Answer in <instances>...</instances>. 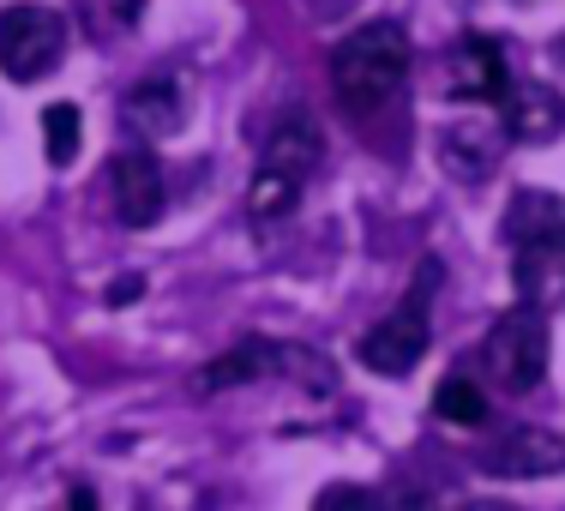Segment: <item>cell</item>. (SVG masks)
Instances as JSON below:
<instances>
[{"instance_id":"1","label":"cell","mask_w":565,"mask_h":511,"mask_svg":"<svg viewBox=\"0 0 565 511\" xmlns=\"http://www.w3.org/2000/svg\"><path fill=\"white\" fill-rule=\"evenodd\" d=\"M403 78H409V36L392 19H373L361 31H349L331 49V91L355 120H373L397 103Z\"/></svg>"},{"instance_id":"9","label":"cell","mask_w":565,"mask_h":511,"mask_svg":"<svg viewBox=\"0 0 565 511\" xmlns=\"http://www.w3.org/2000/svg\"><path fill=\"white\" fill-rule=\"evenodd\" d=\"M446 78H451L446 91H451L457 103H505V91H511L505 55H500V43H493V36H463V43L451 49Z\"/></svg>"},{"instance_id":"20","label":"cell","mask_w":565,"mask_h":511,"mask_svg":"<svg viewBox=\"0 0 565 511\" xmlns=\"http://www.w3.org/2000/svg\"><path fill=\"white\" fill-rule=\"evenodd\" d=\"M554 66H565V36H559V43H554Z\"/></svg>"},{"instance_id":"19","label":"cell","mask_w":565,"mask_h":511,"mask_svg":"<svg viewBox=\"0 0 565 511\" xmlns=\"http://www.w3.org/2000/svg\"><path fill=\"white\" fill-rule=\"evenodd\" d=\"M103 7H109V19H115V24H139L145 0H103Z\"/></svg>"},{"instance_id":"14","label":"cell","mask_w":565,"mask_h":511,"mask_svg":"<svg viewBox=\"0 0 565 511\" xmlns=\"http://www.w3.org/2000/svg\"><path fill=\"white\" fill-rule=\"evenodd\" d=\"M434 415L451 422V427H481L488 422V392L476 385V373H451V380L434 392Z\"/></svg>"},{"instance_id":"16","label":"cell","mask_w":565,"mask_h":511,"mask_svg":"<svg viewBox=\"0 0 565 511\" xmlns=\"http://www.w3.org/2000/svg\"><path fill=\"white\" fill-rule=\"evenodd\" d=\"M313 511H392L373 488H355V481H331L326 493L313 500Z\"/></svg>"},{"instance_id":"10","label":"cell","mask_w":565,"mask_h":511,"mask_svg":"<svg viewBox=\"0 0 565 511\" xmlns=\"http://www.w3.org/2000/svg\"><path fill=\"white\" fill-rule=\"evenodd\" d=\"M120 115H127V127H139L145 139H169V132H181V120H186V85L174 73L139 78V85L120 97Z\"/></svg>"},{"instance_id":"6","label":"cell","mask_w":565,"mask_h":511,"mask_svg":"<svg viewBox=\"0 0 565 511\" xmlns=\"http://www.w3.org/2000/svg\"><path fill=\"white\" fill-rule=\"evenodd\" d=\"M66 55V19L55 7H36V0H19V7H0V73L12 85H36L43 73H55Z\"/></svg>"},{"instance_id":"11","label":"cell","mask_w":565,"mask_h":511,"mask_svg":"<svg viewBox=\"0 0 565 511\" xmlns=\"http://www.w3.org/2000/svg\"><path fill=\"white\" fill-rule=\"evenodd\" d=\"M565 127V97L554 85H535V78H523V85L505 91V132L523 145H547L559 139Z\"/></svg>"},{"instance_id":"21","label":"cell","mask_w":565,"mask_h":511,"mask_svg":"<svg viewBox=\"0 0 565 511\" xmlns=\"http://www.w3.org/2000/svg\"><path fill=\"white\" fill-rule=\"evenodd\" d=\"M469 511H511V505H469Z\"/></svg>"},{"instance_id":"17","label":"cell","mask_w":565,"mask_h":511,"mask_svg":"<svg viewBox=\"0 0 565 511\" xmlns=\"http://www.w3.org/2000/svg\"><path fill=\"white\" fill-rule=\"evenodd\" d=\"M397 511H469V505H457V500H446V493H427V488H403V500H397Z\"/></svg>"},{"instance_id":"15","label":"cell","mask_w":565,"mask_h":511,"mask_svg":"<svg viewBox=\"0 0 565 511\" xmlns=\"http://www.w3.org/2000/svg\"><path fill=\"white\" fill-rule=\"evenodd\" d=\"M43 151L55 169H66L78 157V109L73 103H55V109L43 115Z\"/></svg>"},{"instance_id":"4","label":"cell","mask_w":565,"mask_h":511,"mask_svg":"<svg viewBox=\"0 0 565 511\" xmlns=\"http://www.w3.org/2000/svg\"><path fill=\"white\" fill-rule=\"evenodd\" d=\"M434 289H439V259H427L415 272V284L403 289V301L361 338V349H355L361 368L385 373V380H409L415 361L427 355V338H434Z\"/></svg>"},{"instance_id":"3","label":"cell","mask_w":565,"mask_h":511,"mask_svg":"<svg viewBox=\"0 0 565 511\" xmlns=\"http://www.w3.org/2000/svg\"><path fill=\"white\" fill-rule=\"evenodd\" d=\"M319 151H326V132H319V120L307 109H289L277 120L271 145H265L259 169H253V187H247V211L259 223L282 217V211H295V199H301L307 174L319 169Z\"/></svg>"},{"instance_id":"5","label":"cell","mask_w":565,"mask_h":511,"mask_svg":"<svg viewBox=\"0 0 565 511\" xmlns=\"http://www.w3.org/2000/svg\"><path fill=\"white\" fill-rule=\"evenodd\" d=\"M481 373L500 385L505 397H530L547 380V319L542 307H511L493 319L488 343H481Z\"/></svg>"},{"instance_id":"8","label":"cell","mask_w":565,"mask_h":511,"mask_svg":"<svg viewBox=\"0 0 565 511\" xmlns=\"http://www.w3.org/2000/svg\"><path fill=\"white\" fill-rule=\"evenodd\" d=\"M109 193H115V217L127 228H151L169 205L163 169H157L151 151H120L109 157Z\"/></svg>"},{"instance_id":"12","label":"cell","mask_w":565,"mask_h":511,"mask_svg":"<svg viewBox=\"0 0 565 511\" xmlns=\"http://www.w3.org/2000/svg\"><path fill=\"white\" fill-rule=\"evenodd\" d=\"M505 241H511V253H518V247H542V241H565V199L559 193H535V187L511 193Z\"/></svg>"},{"instance_id":"7","label":"cell","mask_w":565,"mask_h":511,"mask_svg":"<svg viewBox=\"0 0 565 511\" xmlns=\"http://www.w3.org/2000/svg\"><path fill=\"white\" fill-rule=\"evenodd\" d=\"M481 469L500 481H542V476H559L565 469V439L547 434V427H505L500 439H493L488 451H481Z\"/></svg>"},{"instance_id":"18","label":"cell","mask_w":565,"mask_h":511,"mask_svg":"<svg viewBox=\"0 0 565 511\" xmlns=\"http://www.w3.org/2000/svg\"><path fill=\"white\" fill-rule=\"evenodd\" d=\"M61 511H97V493H90L85 481H73V488H66V500H61Z\"/></svg>"},{"instance_id":"2","label":"cell","mask_w":565,"mask_h":511,"mask_svg":"<svg viewBox=\"0 0 565 511\" xmlns=\"http://www.w3.org/2000/svg\"><path fill=\"white\" fill-rule=\"evenodd\" d=\"M253 380H295L301 392L326 397L338 392V368L307 343H277V338H247L235 349H223L217 361L199 368V392H228V385H253Z\"/></svg>"},{"instance_id":"13","label":"cell","mask_w":565,"mask_h":511,"mask_svg":"<svg viewBox=\"0 0 565 511\" xmlns=\"http://www.w3.org/2000/svg\"><path fill=\"white\" fill-rule=\"evenodd\" d=\"M439 157L457 181H488L493 163H500V139L488 127H446L439 132Z\"/></svg>"}]
</instances>
